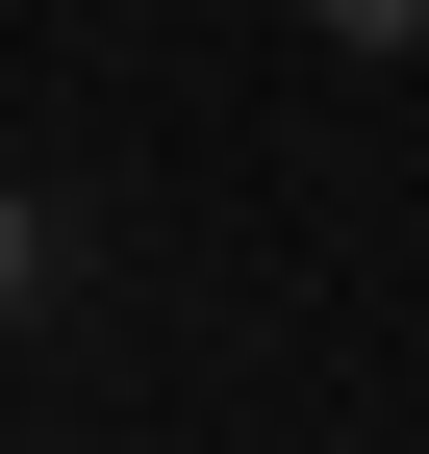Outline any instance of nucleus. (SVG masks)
Returning <instances> with one entry per match:
<instances>
[{
  "instance_id": "f257e3e1",
  "label": "nucleus",
  "mask_w": 429,
  "mask_h": 454,
  "mask_svg": "<svg viewBox=\"0 0 429 454\" xmlns=\"http://www.w3.org/2000/svg\"><path fill=\"white\" fill-rule=\"evenodd\" d=\"M51 303V227H26V177H0V328H26Z\"/></svg>"
},
{
  "instance_id": "f03ea898",
  "label": "nucleus",
  "mask_w": 429,
  "mask_h": 454,
  "mask_svg": "<svg viewBox=\"0 0 429 454\" xmlns=\"http://www.w3.org/2000/svg\"><path fill=\"white\" fill-rule=\"evenodd\" d=\"M303 26H354V51H404V26H429V0H303Z\"/></svg>"
}]
</instances>
